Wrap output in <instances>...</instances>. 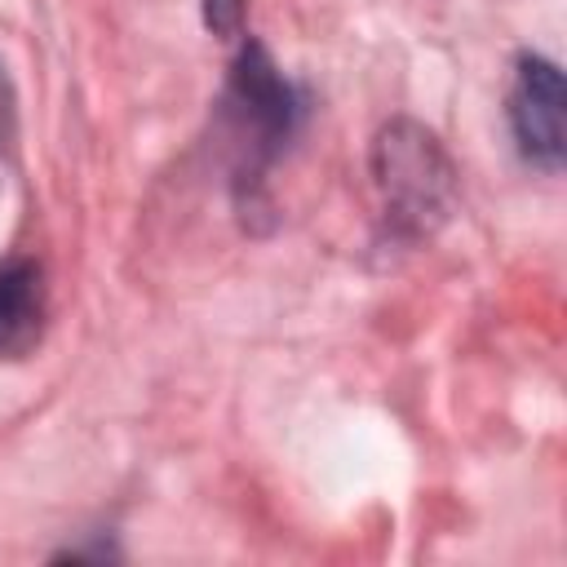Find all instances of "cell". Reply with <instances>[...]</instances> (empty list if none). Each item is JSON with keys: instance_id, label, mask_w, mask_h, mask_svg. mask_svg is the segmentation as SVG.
Here are the masks:
<instances>
[{"instance_id": "cell-1", "label": "cell", "mask_w": 567, "mask_h": 567, "mask_svg": "<svg viewBox=\"0 0 567 567\" xmlns=\"http://www.w3.org/2000/svg\"><path fill=\"white\" fill-rule=\"evenodd\" d=\"M221 106H226L221 115H226L230 142L239 151V164H235L239 208H252L266 164L297 133L301 97H297L292 80L275 66V58L266 53V44L261 40H244L239 53H235V66H230Z\"/></svg>"}, {"instance_id": "cell-2", "label": "cell", "mask_w": 567, "mask_h": 567, "mask_svg": "<svg viewBox=\"0 0 567 567\" xmlns=\"http://www.w3.org/2000/svg\"><path fill=\"white\" fill-rule=\"evenodd\" d=\"M372 182L385 221L403 239L434 235L456 208V168L416 120H390L372 142Z\"/></svg>"}, {"instance_id": "cell-3", "label": "cell", "mask_w": 567, "mask_h": 567, "mask_svg": "<svg viewBox=\"0 0 567 567\" xmlns=\"http://www.w3.org/2000/svg\"><path fill=\"white\" fill-rule=\"evenodd\" d=\"M509 124L518 137V151L545 168L558 173L563 155H567V89H563V71L540 58V53H523L514 66V89H509Z\"/></svg>"}, {"instance_id": "cell-4", "label": "cell", "mask_w": 567, "mask_h": 567, "mask_svg": "<svg viewBox=\"0 0 567 567\" xmlns=\"http://www.w3.org/2000/svg\"><path fill=\"white\" fill-rule=\"evenodd\" d=\"M44 270L31 257H9L0 266V359L31 354L44 332Z\"/></svg>"}, {"instance_id": "cell-5", "label": "cell", "mask_w": 567, "mask_h": 567, "mask_svg": "<svg viewBox=\"0 0 567 567\" xmlns=\"http://www.w3.org/2000/svg\"><path fill=\"white\" fill-rule=\"evenodd\" d=\"M204 27L217 40L244 35V0H204Z\"/></svg>"}, {"instance_id": "cell-6", "label": "cell", "mask_w": 567, "mask_h": 567, "mask_svg": "<svg viewBox=\"0 0 567 567\" xmlns=\"http://www.w3.org/2000/svg\"><path fill=\"white\" fill-rule=\"evenodd\" d=\"M13 137V93H9V75L0 66V142Z\"/></svg>"}]
</instances>
